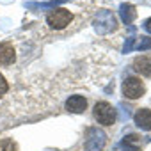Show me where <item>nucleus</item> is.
I'll return each instance as SVG.
<instances>
[{"mask_svg":"<svg viewBox=\"0 0 151 151\" xmlns=\"http://www.w3.org/2000/svg\"><path fill=\"white\" fill-rule=\"evenodd\" d=\"M93 25H94V30H96L98 34L105 36V34H110V32H114V30L117 29V18H116V14H114L112 11H109V9H100V11L96 13V16H94Z\"/></svg>","mask_w":151,"mask_h":151,"instance_id":"1","label":"nucleus"},{"mask_svg":"<svg viewBox=\"0 0 151 151\" xmlns=\"http://www.w3.org/2000/svg\"><path fill=\"white\" fill-rule=\"evenodd\" d=\"M93 114H94V119H96L100 124H105V126L114 124L116 119H117V112H116V109H114L110 103H107V101H100V103H96Z\"/></svg>","mask_w":151,"mask_h":151,"instance_id":"2","label":"nucleus"},{"mask_svg":"<svg viewBox=\"0 0 151 151\" xmlns=\"http://www.w3.org/2000/svg\"><path fill=\"white\" fill-rule=\"evenodd\" d=\"M105 144H107L105 132L96 126H91L86 135V151H101Z\"/></svg>","mask_w":151,"mask_h":151,"instance_id":"3","label":"nucleus"},{"mask_svg":"<svg viewBox=\"0 0 151 151\" xmlns=\"http://www.w3.org/2000/svg\"><path fill=\"white\" fill-rule=\"evenodd\" d=\"M73 20V14L68 11V9H53L48 16H46V23L55 29V30H62L66 29Z\"/></svg>","mask_w":151,"mask_h":151,"instance_id":"4","label":"nucleus"},{"mask_svg":"<svg viewBox=\"0 0 151 151\" xmlns=\"http://www.w3.org/2000/svg\"><path fill=\"white\" fill-rule=\"evenodd\" d=\"M146 93V87L144 84L140 82V78H135V77H130L123 82V94L130 100H137L140 98L142 94Z\"/></svg>","mask_w":151,"mask_h":151,"instance_id":"5","label":"nucleus"},{"mask_svg":"<svg viewBox=\"0 0 151 151\" xmlns=\"http://www.w3.org/2000/svg\"><path fill=\"white\" fill-rule=\"evenodd\" d=\"M87 107V100L80 94H75V96H69L68 101H66V109L73 114H82Z\"/></svg>","mask_w":151,"mask_h":151,"instance_id":"6","label":"nucleus"},{"mask_svg":"<svg viewBox=\"0 0 151 151\" xmlns=\"http://www.w3.org/2000/svg\"><path fill=\"white\" fill-rule=\"evenodd\" d=\"M133 119H135V124H137L140 130H144V132L151 130V110H149V109H139V110L135 112Z\"/></svg>","mask_w":151,"mask_h":151,"instance_id":"7","label":"nucleus"},{"mask_svg":"<svg viewBox=\"0 0 151 151\" xmlns=\"http://www.w3.org/2000/svg\"><path fill=\"white\" fill-rule=\"evenodd\" d=\"M16 60V53L11 43H0V64L9 66Z\"/></svg>","mask_w":151,"mask_h":151,"instance_id":"8","label":"nucleus"},{"mask_svg":"<svg viewBox=\"0 0 151 151\" xmlns=\"http://www.w3.org/2000/svg\"><path fill=\"white\" fill-rule=\"evenodd\" d=\"M133 69L137 73H140L142 77H151V57L147 55H140L133 60Z\"/></svg>","mask_w":151,"mask_h":151,"instance_id":"9","label":"nucleus"},{"mask_svg":"<svg viewBox=\"0 0 151 151\" xmlns=\"http://www.w3.org/2000/svg\"><path fill=\"white\" fill-rule=\"evenodd\" d=\"M119 16H121V22L124 23V25H132V22L135 20V16H137V11H135V6H132V4H121L119 6Z\"/></svg>","mask_w":151,"mask_h":151,"instance_id":"10","label":"nucleus"},{"mask_svg":"<svg viewBox=\"0 0 151 151\" xmlns=\"http://www.w3.org/2000/svg\"><path fill=\"white\" fill-rule=\"evenodd\" d=\"M121 147L124 149V151H139V137L137 135H128V137H124V140L121 142Z\"/></svg>","mask_w":151,"mask_h":151,"instance_id":"11","label":"nucleus"},{"mask_svg":"<svg viewBox=\"0 0 151 151\" xmlns=\"http://www.w3.org/2000/svg\"><path fill=\"white\" fill-rule=\"evenodd\" d=\"M64 2H68V0H50L48 4H25L29 9H57V6H60V4H64Z\"/></svg>","mask_w":151,"mask_h":151,"instance_id":"12","label":"nucleus"},{"mask_svg":"<svg viewBox=\"0 0 151 151\" xmlns=\"http://www.w3.org/2000/svg\"><path fill=\"white\" fill-rule=\"evenodd\" d=\"M139 52H146V50H151V37L147 36H140L137 37V45H133Z\"/></svg>","mask_w":151,"mask_h":151,"instance_id":"13","label":"nucleus"},{"mask_svg":"<svg viewBox=\"0 0 151 151\" xmlns=\"http://www.w3.org/2000/svg\"><path fill=\"white\" fill-rule=\"evenodd\" d=\"M0 151H18V146L13 139H2L0 140Z\"/></svg>","mask_w":151,"mask_h":151,"instance_id":"14","label":"nucleus"},{"mask_svg":"<svg viewBox=\"0 0 151 151\" xmlns=\"http://www.w3.org/2000/svg\"><path fill=\"white\" fill-rule=\"evenodd\" d=\"M133 43H135V37H133V36H130V37L126 39V43H124L123 52H124V53H130V52L133 50Z\"/></svg>","mask_w":151,"mask_h":151,"instance_id":"15","label":"nucleus"},{"mask_svg":"<svg viewBox=\"0 0 151 151\" xmlns=\"http://www.w3.org/2000/svg\"><path fill=\"white\" fill-rule=\"evenodd\" d=\"M7 89H9V86H7V82H6V78L0 75V98H2L6 93H7Z\"/></svg>","mask_w":151,"mask_h":151,"instance_id":"16","label":"nucleus"},{"mask_svg":"<svg viewBox=\"0 0 151 151\" xmlns=\"http://www.w3.org/2000/svg\"><path fill=\"white\" fill-rule=\"evenodd\" d=\"M142 27H144V30H146V32H149V34H151V18H147V20L144 22V25H142Z\"/></svg>","mask_w":151,"mask_h":151,"instance_id":"17","label":"nucleus"}]
</instances>
